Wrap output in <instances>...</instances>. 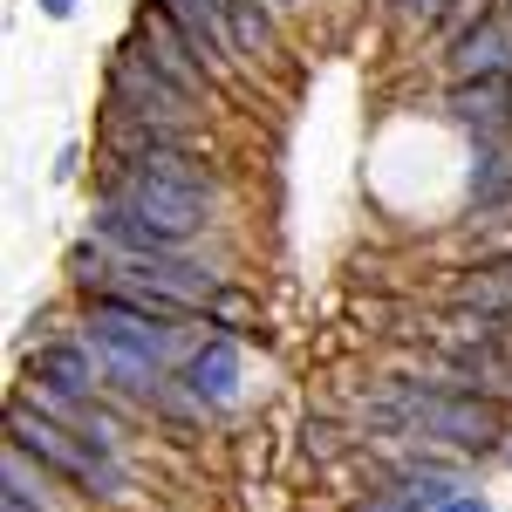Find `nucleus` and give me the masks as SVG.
<instances>
[{"instance_id":"obj_1","label":"nucleus","mask_w":512,"mask_h":512,"mask_svg":"<svg viewBox=\"0 0 512 512\" xmlns=\"http://www.w3.org/2000/svg\"><path fill=\"white\" fill-rule=\"evenodd\" d=\"M89 349L103 355V369L117 376L123 390H151L158 369L171 362V328H158V315L130 308L117 294H96V308H89Z\"/></svg>"},{"instance_id":"obj_2","label":"nucleus","mask_w":512,"mask_h":512,"mask_svg":"<svg viewBox=\"0 0 512 512\" xmlns=\"http://www.w3.org/2000/svg\"><path fill=\"white\" fill-rule=\"evenodd\" d=\"M110 205H117L130 226H144L164 253H178L192 233H205V205H212V192L171 185V178H151V171H123L117 185H110Z\"/></svg>"},{"instance_id":"obj_3","label":"nucleus","mask_w":512,"mask_h":512,"mask_svg":"<svg viewBox=\"0 0 512 512\" xmlns=\"http://www.w3.org/2000/svg\"><path fill=\"white\" fill-rule=\"evenodd\" d=\"M7 444H21L28 458H35L41 472H62L69 485H117L110 465H103V451L96 444H82L69 424H55V417H41L28 396H14V410H7Z\"/></svg>"},{"instance_id":"obj_4","label":"nucleus","mask_w":512,"mask_h":512,"mask_svg":"<svg viewBox=\"0 0 512 512\" xmlns=\"http://www.w3.org/2000/svg\"><path fill=\"white\" fill-rule=\"evenodd\" d=\"M403 410L417 417L424 437H444V444H458V451H499V444H506V417L478 390H437V396L403 390Z\"/></svg>"},{"instance_id":"obj_5","label":"nucleus","mask_w":512,"mask_h":512,"mask_svg":"<svg viewBox=\"0 0 512 512\" xmlns=\"http://www.w3.org/2000/svg\"><path fill=\"white\" fill-rule=\"evenodd\" d=\"M110 96H117L123 110H137L144 123H164V130H178V123L192 117V89L164 76L144 41H123L117 55H110Z\"/></svg>"},{"instance_id":"obj_6","label":"nucleus","mask_w":512,"mask_h":512,"mask_svg":"<svg viewBox=\"0 0 512 512\" xmlns=\"http://www.w3.org/2000/svg\"><path fill=\"white\" fill-rule=\"evenodd\" d=\"M137 41L151 48V62H158L164 76H171V82H185L192 96H198V82L212 76V62H205L198 35L185 28V21H178V14H171V0H151V7L137 14Z\"/></svg>"},{"instance_id":"obj_7","label":"nucleus","mask_w":512,"mask_h":512,"mask_svg":"<svg viewBox=\"0 0 512 512\" xmlns=\"http://www.w3.org/2000/svg\"><path fill=\"white\" fill-rule=\"evenodd\" d=\"M444 69L451 82H506L512 76V14H485L472 35H458L444 48Z\"/></svg>"},{"instance_id":"obj_8","label":"nucleus","mask_w":512,"mask_h":512,"mask_svg":"<svg viewBox=\"0 0 512 512\" xmlns=\"http://www.w3.org/2000/svg\"><path fill=\"white\" fill-rule=\"evenodd\" d=\"M96 376H110L103 355L76 349V342H41L28 355V383H48V390H62V396H96Z\"/></svg>"},{"instance_id":"obj_9","label":"nucleus","mask_w":512,"mask_h":512,"mask_svg":"<svg viewBox=\"0 0 512 512\" xmlns=\"http://www.w3.org/2000/svg\"><path fill=\"white\" fill-rule=\"evenodd\" d=\"M444 110L478 137H499V130H512V89L506 82H451Z\"/></svg>"},{"instance_id":"obj_10","label":"nucleus","mask_w":512,"mask_h":512,"mask_svg":"<svg viewBox=\"0 0 512 512\" xmlns=\"http://www.w3.org/2000/svg\"><path fill=\"white\" fill-rule=\"evenodd\" d=\"M185 390H192L198 403H226V396L239 390V349H233V335H212V342L185 362Z\"/></svg>"},{"instance_id":"obj_11","label":"nucleus","mask_w":512,"mask_h":512,"mask_svg":"<svg viewBox=\"0 0 512 512\" xmlns=\"http://www.w3.org/2000/svg\"><path fill=\"white\" fill-rule=\"evenodd\" d=\"M451 308H478V315H512V253L485 260L472 274L451 280Z\"/></svg>"},{"instance_id":"obj_12","label":"nucleus","mask_w":512,"mask_h":512,"mask_svg":"<svg viewBox=\"0 0 512 512\" xmlns=\"http://www.w3.org/2000/svg\"><path fill=\"white\" fill-rule=\"evenodd\" d=\"M171 14L185 21L205 48V62H212V76H226V55H233V35H226V7L219 0H171Z\"/></svg>"},{"instance_id":"obj_13","label":"nucleus","mask_w":512,"mask_h":512,"mask_svg":"<svg viewBox=\"0 0 512 512\" xmlns=\"http://www.w3.org/2000/svg\"><path fill=\"white\" fill-rule=\"evenodd\" d=\"M205 321L239 335V328H253V321H260V301H253V294H239V287H219V294L205 301Z\"/></svg>"},{"instance_id":"obj_14","label":"nucleus","mask_w":512,"mask_h":512,"mask_svg":"<svg viewBox=\"0 0 512 512\" xmlns=\"http://www.w3.org/2000/svg\"><path fill=\"white\" fill-rule=\"evenodd\" d=\"M512 192V158L506 151H485V178H472V198L478 205H492V198Z\"/></svg>"},{"instance_id":"obj_15","label":"nucleus","mask_w":512,"mask_h":512,"mask_svg":"<svg viewBox=\"0 0 512 512\" xmlns=\"http://www.w3.org/2000/svg\"><path fill=\"white\" fill-rule=\"evenodd\" d=\"M301 451H308L315 465H328V458H342V451H349V437L335 431V424H321V417H308V431H301Z\"/></svg>"},{"instance_id":"obj_16","label":"nucleus","mask_w":512,"mask_h":512,"mask_svg":"<svg viewBox=\"0 0 512 512\" xmlns=\"http://www.w3.org/2000/svg\"><path fill=\"white\" fill-rule=\"evenodd\" d=\"M69 274H76L82 287H103V280H117V260H103V246H76V253H69Z\"/></svg>"},{"instance_id":"obj_17","label":"nucleus","mask_w":512,"mask_h":512,"mask_svg":"<svg viewBox=\"0 0 512 512\" xmlns=\"http://www.w3.org/2000/svg\"><path fill=\"white\" fill-rule=\"evenodd\" d=\"M485 14H492V0H458V7H451V14L437 21V35H444V48H451L458 35H472V28L485 21Z\"/></svg>"},{"instance_id":"obj_18","label":"nucleus","mask_w":512,"mask_h":512,"mask_svg":"<svg viewBox=\"0 0 512 512\" xmlns=\"http://www.w3.org/2000/svg\"><path fill=\"white\" fill-rule=\"evenodd\" d=\"M403 492L417 499V512H437V506H444V499H458V485H451V478H410Z\"/></svg>"},{"instance_id":"obj_19","label":"nucleus","mask_w":512,"mask_h":512,"mask_svg":"<svg viewBox=\"0 0 512 512\" xmlns=\"http://www.w3.org/2000/svg\"><path fill=\"white\" fill-rule=\"evenodd\" d=\"M362 512H417V499H410V492H376Z\"/></svg>"},{"instance_id":"obj_20","label":"nucleus","mask_w":512,"mask_h":512,"mask_svg":"<svg viewBox=\"0 0 512 512\" xmlns=\"http://www.w3.org/2000/svg\"><path fill=\"white\" fill-rule=\"evenodd\" d=\"M451 7H458V0H417V7H410V21H444Z\"/></svg>"},{"instance_id":"obj_21","label":"nucleus","mask_w":512,"mask_h":512,"mask_svg":"<svg viewBox=\"0 0 512 512\" xmlns=\"http://www.w3.org/2000/svg\"><path fill=\"white\" fill-rule=\"evenodd\" d=\"M437 512H492V506H485L478 492H458V499H444V506H437Z\"/></svg>"},{"instance_id":"obj_22","label":"nucleus","mask_w":512,"mask_h":512,"mask_svg":"<svg viewBox=\"0 0 512 512\" xmlns=\"http://www.w3.org/2000/svg\"><path fill=\"white\" fill-rule=\"evenodd\" d=\"M41 14H48V21H69V14H76V0H41Z\"/></svg>"},{"instance_id":"obj_23","label":"nucleus","mask_w":512,"mask_h":512,"mask_svg":"<svg viewBox=\"0 0 512 512\" xmlns=\"http://www.w3.org/2000/svg\"><path fill=\"white\" fill-rule=\"evenodd\" d=\"M396 7H403V14H410V7H417V0H396Z\"/></svg>"}]
</instances>
